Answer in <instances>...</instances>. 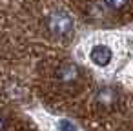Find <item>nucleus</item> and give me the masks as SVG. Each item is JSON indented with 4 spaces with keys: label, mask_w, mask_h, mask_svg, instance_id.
<instances>
[{
    "label": "nucleus",
    "mask_w": 133,
    "mask_h": 131,
    "mask_svg": "<svg viewBox=\"0 0 133 131\" xmlns=\"http://www.w3.org/2000/svg\"><path fill=\"white\" fill-rule=\"evenodd\" d=\"M80 77H82V75H80V67L75 66V64H71V62L62 64V66L55 71L57 82H58L60 86H64V87H71V86L78 84Z\"/></svg>",
    "instance_id": "nucleus-1"
},
{
    "label": "nucleus",
    "mask_w": 133,
    "mask_h": 131,
    "mask_svg": "<svg viewBox=\"0 0 133 131\" xmlns=\"http://www.w3.org/2000/svg\"><path fill=\"white\" fill-rule=\"evenodd\" d=\"M48 27H49V31H51L53 35H57V37H66V35L71 33L73 22H71V18H69L66 13H53V15L49 17V20H48Z\"/></svg>",
    "instance_id": "nucleus-2"
},
{
    "label": "nucleus",
    "mask_w": 133,
    "mask_h": 131,
    "mask_svg": "<svg viewBox=\"0 0 133 131\" xmlns=\"http://www.w3.org/2000/svg\"><path fill=\"white\" fill-rule=\"evenodd\" d=\"M120 100V95L115 87H100L97 93H95V104L98 107H104V109H111L118 104Z\"/></svg>",
    "instance_id": "nucleus-3"
},
{
    "label": "nucleus",
    "mask_w": 133,
    "mask_h": 131,
    "mask_svg": "<svg viewBox=\"0 0 133 131\" xmlns=\"http://www.w3.org/2000/svg\"><path fill=\"white\" fill-rule=\"evenodd\" d=\"M89 58H91V62H93L95 66H98V67H106V66L111 62L113 53H111V49H109L108 46H104V44H97V46L89 51Z\"/></svg>",
    "instance_id": "nucleus-4"
},
{
    "label": "nucleus",
    "mask_w": 133,
    "mask_h": 131,
    "mask_svg": "<svg viewBox=\"0 0 133 131\" xmlns=\"http://www.w3.org/2000/svg\"><path fill=\"white\" fill-rule=\"evenodd\" d=\"M128 2L129 0H104V4L109 8V9H122V8H126L128 6Z\"/></svg>",
    "instance_id": "nucleus-5"
},
{
    "label": "nucleus",
    "mask_w": 133,
    "mask_h": 131,
    "mask_svg": "<svg viewBox=\"0 0 133 131\" xmlns=\"http://www.w3.org/2000/svg\"><path fill=\"white\" fill-rule=\"evenodd\" d=\"M58 129H60V131H77V126H75L71 120L62 118V120H58Z\"/></svg>",
    "instance_id": "nucleus-6"
},
{
    "label": "nucleus",
    "mask_w": 133,
    "mask_h": 131,
    "mask_svg": "<svg viewBox=\"0 0 133 131\" xmlns=\"http://www.w3.org/2000/svg\"><path fill=\"white\" fill-rule=\"evenodd\" d=\"M4 127H6V126H4V120L0 118V131H4Z\"/></svg>",
    "instance_id": "nucleus-7"
}]
</instances>
